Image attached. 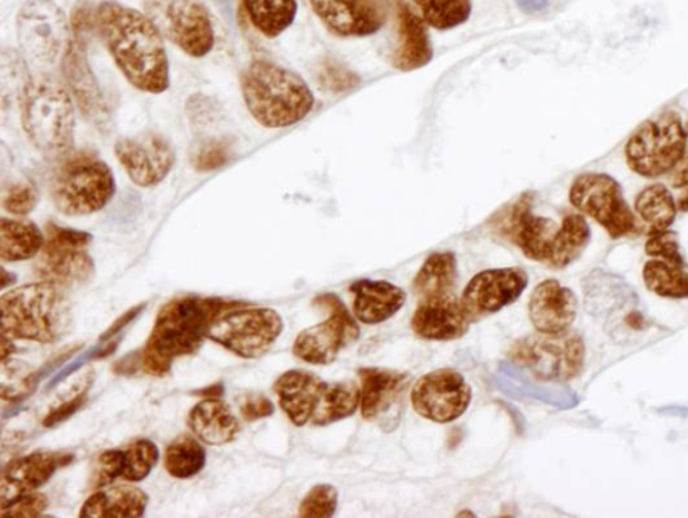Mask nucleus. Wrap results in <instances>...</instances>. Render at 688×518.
Wrapping results in <instances>:
<instances>
[{"label": "nucleus", "mask_w": 688, "mask_h": 518, "mask_svg": "<svg viewBox=\"0 0 688 518\" xmlns=\"http://www.w3.org/2000/svg\"><path fill=\"white\" fill-rule=\"evenodd\" d=\"M242 90L253 119L271 129L297 125L315 104L314 94L301 76L266 60H255L245 69Z\"/></svg>", "instance_id": "nucleus-3"}, {"label": "nucleus", "mask_w": 688, "mask_h": 518, "mask_svg": "<svg viewBox=\"0 0 688 518\" xmlns=\"http://www.w3.org/2000/svg\"><path fill=\"white\" fill-rule=\"evenodd\" d=\"M586 306L590 314H607L610 319L638 303V296L629 284L610 272L596 270L586 284Z\"/></svg>", "instance_id": "nucleus-29"}, {"label": "nucleus", "mask_w": 688, "mask_h": 518, "mask_svg": "<svg viewBox=\"0 0 688 518\" xmlns=\"http://www.w3.org/2000/svg\"><path fill=\"white\" fill-rule=\"evenodd\" d=\"M160 458L158 446L148 439L136 442L122 449L121 479L128 482H141L151 475Z\"/></svg>", "instance_id": "nucleus-40"}, {"label": "nucleus", "mask_w": 688, "mask_h": 518, "mask_svg": "<svg viewBox=\"0 0 688 518\" xmlns=\"http://www.w3.org/2000/svg\"><path fill=\"white\" fill-rule=\"evenodd\" d=\"M471 320L454 294L420 300L412 316L413 333L427 341H454L469 333Z\"/></svg>", "instance_id": "nucleus-20"}, {"label": "nucleus", "mask_w": 688, "mask_h": 518, "mask_svg": "<svg viewBox=\"0 0 688 518\" xmlns=\"http://www.w3.org/2000/svg\"><path fill=\"white\" fill-rule=\"evenodd\" d=\"M508 358L537 380L563 383L581 373L586 343L570 329L562 333L538 332L512 343Z\"/></svg>", "instance_id": "nucleus-8"}, {"label": "nucleus", "mask_w": 688, "mask_h": 518, "mask_svg": "<svg viewBox=\"0 0 688 518\" xmlns=\"http://www.w3.org/2000/svg\"><path fill=\"white\" fill-rule=\"evenodd\" d=\"M635 213L651 232L670 229L678 216L677 199L664 184L645 187L635 199Z\"/></svg>", "instance_id": "nucleus-33"}, {"label": "nucleus", "mask_w": 688, "mask_h": 518, "mask_svg": "<svg viewBox=\"0 0 688 518\" xmlns=\"http://www.w3.org/2000/svg\"><path fill=\"white\" fill-rule=\"evenodd\" d=\"M284 322L274 309L246 307L220 314L207 334L226 351L245 360L263 358L282 335Z\"/></svg>", "instance_id": "nucleus-10"}, {"label": "nucleus", "mask_w": 688, "mask_h": 518, "mask_svg": "<svg viewBox=\"0 0 688 518\" xmlns=\"http://www.w3.org/2000/svg\"><path fill=\"white\" fill-rule=\"evenodd\" d=\"M328 313V319L303 330L296 336L292 352L298 360L313 365H330L344 348L358 341L361 330L340 297L324 294L315 300Z\"/></svg>", "instance_id": "nucleus-14"}, {"label": "nucleus", "mask_w": 688, "mask_h": 518, "mask_svg": "<svg viewBox=\"0 0 688 518\" xmlns=\"http://www.w3.org/2000/svg\"><path fill=\"white\" fill-rule=\"evenodd\" d=\"M148 497L132 485H116L101 488L83 502L80 517H141L145 516Z\"/></svg>", "instance_id": "nucleus-30"}, {"label": "nucleus", "mask_w": 688, "mask_h": 518, "mask_svg": "<svg viewBox=\"0 0 688 518\" xmlns=\"http://www.w3.org/2000/svg\"><path fill=\"white\" fill-rule=\"evenodd\" d=\"M534 201V193H523L514 203L498 211L491 219V225L499 235L517 245L530 261L550 267L560 237L561 224L535 215Z\"/></svg>", "instance_id": "nucleus-12"}, {"label": "nucleus", "mask_w": 688, "mask_h": 518, "mask_svg": "<svg viewBox=\"0 0 688 518\" xmlns=\"http://www.w3.org/2000/svg\"><path fill=\"white\" fill-rule=\"evenodd\" d=\"M458 516H459V517H466V516H470V517H475V514H472V511H471V510H466V509H465V510H463V511H460V514H459Z\"/></svg>", "instance_id": "nucleus-57"}, {"label": "nucleus", "mask_w": 688, "mask_h": 518, "mask_svg": "<svg viewBox=\"0 0 688 518\" xmlns=\"http://www.w3.org/2000/svg\"><path fill=\"white\" fill-rule=\"evenodd\" d=\"M317 18L337 37H368L384 28L391 0H309Z\"/></svg>", "instance_id": "nucleus-19"}, {"label": "nucleus", "mask_w": 688, "mask_h": 518, "mask_svg": "<svg viewBox=\"0 0 688 518\" xmlns=\"http://www.w3.org/2000/svg\"><path fill=\"white\" fill-rule=\"evenodd\" d=\"M327 385L320 375L295 369L277 379L274 391L278 404L291 422L296 427H303L313 420Z\"/></svg>", "instance_id": "nucleus-24"}, {"label": "nucleus", "mask_w": 688, "mask_h": 518, "mask_svg": "<svg viewBox=\"0 0 688 518\" xmlns=\"http://www.w3.org/2000/svg\"><path fill=\"white\" fill-rule=\"evenodd\" d=\"M142 307L145 306H138L127 311V313L122 315L120 320L114 323L112 328H110L108 332L101 336V339L106 340L110 335L118 334L122 328L127 326L128 323L131 322L135 316L140 313Z\"/></svg>", "instance_id": "nucleus-53"}, {"label": "nucleus", "mask_w": 688, "mask_h": 518, "mask_svg": "<svg viewBox=\"0 0 688 518\" xmlns=\"http://www.w3.org/2000/svg\"><path fill=\"white\" fill-rule=\"evenodd\" d=\"M528 286L529 275L522 268L485 270L472 277L460 300L471 322H476L515 303Z\"/></svg>", "instance_id": "nucleus-17"}, {"label": "nucleus", "mask_w": 688, "mask_h": 518, "mask_svg": "<svg viewBox=\"0 0 688 518\" xmlns=\"http://www.w3.org/2000/svg\"><path fill=\"white\" fill-rule=\"evenodd\" d=\"M116 184L110 167L87 152L65 154L51 177V199L67 216H88L106 207Z\"/></svg>", "instance_id": "nucleus-6"}, {"label": "nucleus", "mask_w": 688, "mask_h": 518, "mask_svg": "<svg viewBox=\"0 0 688 518\" xmlns=\"http://www.w3.org/2000/svg\"><path fill=\"white\" fill-rule=\"evenodd\" d=\"M688 134L680 115L665 111L646 120L629 136L626 162L641 178L668 176L687 155Z\"/></svg>", "instance_id": "nucleus-7"}, {"label": "nucleus", "mask_w": 688, "mask_h": 518, "mask_svg": "<svg viewBox=\"0 0 688 518\" xmlns=\"http://www.w3.org/2000/svg\"><path fill=\"white\" fill-rule=\"evenodd\" d=\"M122 449L102 451L96 461L94 487L106 488L121 478Z\"/></svg>", "instance_id": "nucleus-46"}, {"label": "nucleus", "mask_w": 688, "mask_h": 518, "mask_svg": "<svg viewBox=\"0 0 688 518\" xmlns=\"http://www.w3.org/2000/svg\"><path fill=\"white\" fill-rule=\"evenodd\" d=\"M671 185L675 190H679L677 201L678 211L688 212V154L671 173Z\"/></svg>", "instance_id": "nucleus-52"}, {"label": "nucleus", "mask_w": 688, "mask_h": 518, "mask_svg": "<svg viewBox=\"0 0 688 518\" xmlns=\"http://www.w3.org/2000/svg\"><path fill=\"white\" fill-rule=\"evenodd\" d=\"M71 26H73V40L87 47L89 37L96 29V10L90 9L88 3L77 6L71 17Z\"/></svg>", "instance_id": "nucleus-49"}, {"label": "nucleus", "mask_w": 688, "mask_h": 518, "mask_svg": "<svg viewBox=\"0 0 688 518\" xmlns=\"http://www.w3.org/2000/svg\"><path fill=\"white\" fill-rule=\"evenodd\" d=\"M194 437L209 446L232 443L242 430L235 412L224 400L204 399L193 407L187 417Z\"/></svg>", "instance_id": "nucleus-27"}, {"label": "nucleus", "mask_w": 688, "mask_h": 518, "mask_svg": "<svg viewBox=\"0 0 688 518\" xmlns=\"http://www.w3.org/2000/svg\"><path fill=\"white\" fill-rule=\"evenodd\" d=\"M116 158L128 177L140 187H154L165 180L175 164L170 140L158 133H142L122 138L115 145Z\"/></svg>", "instance_id": "nucleus-18"}, {"label": "nucleus", "mask_w": 688, "mask_h": 518, "mask_svg": "<svg viewBox=\"0 0 688 518\" xmlns=\"http://www.w3.org/2000/svg\"><path fill=\"white\" fill-rule=\"evenodd\" d=\"M414 411L431 422L446 424L462 418L472 401L464 375L453 369H438L420 378L412 393Z\"/></svg>", "instance_id": "nucleus-16"}, {"label": "nucleus", "mask_w": 688, "mask_h": 518, "mask_svg": "<svg viewBox=\"0 0 688 518\" xmlns=\"http://www.w3.org/2000/svg\"><path fill=\"white\" fill-rule=\"evenodd\" d=\"M590 240H592V231H590L586 216L580 215V213H570V215L564 216L550 267L556 270L569 267L583 254Z\"/></svg>", "instance_id": "nucleus-36"}, {"label": "nucleus", "mask_w": 688, "mask_h": 518, "mask_svg": "<svg viewBox=\"0 0 688 518\" xmlns=\"http://www.w3.org/2000/svg\"><path fill=\"white\" fill-rule=\"evenodd\" d=\"M92 235L49 223L37 263V275L56 286L75 287L86 284L95 275V263L88 254Z\"/></svg>", "instance_id": "nucleus-11"}, {"label": "nucleus", "mask_w": 688, "mask_h": 518, "mask_svg": "<svg viewBox=\"0 0 688 518\" xmlns=\"http://www.w3.org/2000/svg\"><path fill=\"white\" fill-rule=\"evenodd\" d=\"M340 502V493L328 483L315 485L313 489L305 495L304 500L298 508L301 517H333Z\"/></svg>", "instance_id": "nucleus-42"}, {"label": "nucleus", "mask_w": 688, "mask_h": 518, "mask_svg": "<svg viewBox=\"0 0 688 518\" xmlns=\"http://www.w3.org/2000/svg\"><path fill=\"white\" fill-rule=\"evenodd\" d=\"M645 250L649 257L685 268L686 262L680 252L678 235L670 229L649 233Z\"/></svg>", "instance_id": "nucleus-43"}, {"label": "nucleus", "mask_w": 688, "mask_h": 518, "mask_svg": "<svg viewBox=\"0 0 688 518\" xmlns=\"http://www.w3.org/2000/svg\"><path fill=\"white\" fill-rule=\"evenodd\" d=\"M361 405V390L354 383L327 385L314 413L313 424L330 426L353 417Z\"/></svg>", "instance_id": "nucleus-35"}, {"label": "nucleus", "mask_w": 688, "mask_h": 518, "mask_svg": "<svg viewBox=\"0 0 688 518\" xmlns=\"http://www.w3.org/2000/svg\"><path fill=\"white\" fill-rule=\"evenodd\" d=\"M206 459L205 447L197 437L180 436L167 446L164 462L168 475L188 479L204 470Z\"/></svg>", "instance_id": "nucleus-37"}, {"label": "nucleus", "mask_w": 688, "mask_h": 518, "mask_svg": "<svg viewBox=\"0 0 688 518\" xmlns=\"http://www.w3.org/2000/svg\"><path fill=\"white\" fill-rule=\"evenodd\" d=\"M397 12L399 47L393 56V67L400 72H413L433 60L434 51L423 17L415 14L405 0H395Z\"/></svg>", "instance_id": "nucleus-25"}, {"label": "nucleus", "mask_w": 688, "mask_h": 518, "mask_svg": "<svg viewBox=\"0 0 688 518\" xmlns=\"http://www.w3.org/2000/svg\"><path fill=\"white\" fill-rule=\"evenodd\" d=\"M153 21L161 35L187 56L203 58L214 48V29L209 12L198 0H158Z\"/></svg>", "instance_id": "nucleus-15"}, {"label": "nucleus", "mask_w": 688, "mask_h": 518, "mask_svg": "<svg viewBox=\"0 0 688 518\" xmlns=\"http://www.w3.org/2000/svg\"><path fill=\"white\" fill-rule=\"evenodd\" d=\"M65 80L73 94L83 116L96 125L107 121L108 108L99 82L90 69L86 45L71 40L62 58Z\"/></svg>", "instance_id": "nucleus-23"}, {"label": "nucleus", "mask_w": 688, "mask_h": 518, "mask_svg": "<svg viewBox=\"0 0 688 518\" xmlns=\"http://www.w3.org/2000/svg\"><path fill=\"white\" fill-rule=\"evenodd\" d=\"M642 281L651 293L668 300H688V272L664 261H649L642 268Z\"/></svg>", "instance_id": "nucleus-38"}, {"label": "nucleus", "mask_w": 688, "mask_h": 518, "mask_svg": "<svg viewBox=\"0 0 688 518\" xmlns=\"http://www.w3.org/2000/svg\"><path fill=\"white\" fill-rule=\"evenodd\" d=\"M431 28L446 31L459 28L472 14V0H413Z\"/></svg>", "instance_id": "nucleus-39"}, {"label": "nucleus", "mask_w": 688, "mask_h": 518, "mask_svg": "<svg viewBox=\"0 0 688 518\" xmlns=\"http://www.w3.org/2000/svg\"><path fill=\"white\" fill-rule=\"evenodd\" d=\"M239 413L246 422H257L275 413V405L263 393H246L239 399Z\"/></svg>", "instance_id": "nucleus-47"}, {"label": "nucleus", "mask_w": 688, "mask_h": 518, "mask_svg": "<svg viewBox=\"0 0 688 518\" xmlns=\"http://www.w3.org/2000/svg\"><path fill=\"white\" fill-rule=\"evenodd\" d=\"M321 80L330 90L343 92L358 86L360 77L340 65L328 62L322 69Z\"/></svg>", "instance_id": "nucleus-48"}, {"label": "nucleus", "mask_w": 688, "mask_h": 518, "mask_svg": "<svg viewBox=\"0 0 688 518\" xmlns=\"http://www.w3.org/2000/svg\"><path fill=\"white\" fill-rule=\"evenodd\" d=\"M49 507L48 497L41 493H24L0 507L2 517H40Z\"/></svg>", "instance_id": "nucleus-45"}, {"label": "nucleus", "mask_w": 688, "mask_h": 518, "mask_svg": "<svg viewBox=\"0 0 688 518\" xmlns=\"http://www.w3.org/2000/svg\"><path fill=\"white\" fill-rule=\"evenodd\" d=\"M16 352L14 343L8 336L2 335V361L8 360Z\"/></svg>", "instance_id": "nucleus-55"}, {"label": "nucleus", "mask_w": 688, "mask_h": 518, "mask_svg": "<svg viewBox=\"0 0 688 518\" xmlns=\"http://www.w3.org/2000/svg\"><path fill=\"white\" fill-rule=\"evenodd\" d=\"M233 144L227 138H207L194 145L190 154L191 165L200 173L218 170L229 164Z\"/></svg>", "instance_id": "nucleus-41"}, {"label": "nucleus", "mask_w": 688, "mask_h": 518, "mask_svg": "<svg viewBox=\"0 0 688 518\" xmlns=\"http://www.w3.org/2000/svg\"><path fill=\"white\" fill-rule=\"evenodd\" d=\"M87 398L88 390L81 391L75 394V397H71L69 400L63 401V403L53 408V410L48 413V417L43 419V426L50 429V427L65 422V420H68L71 414H75L80 410L83 403H86Z\"/></svg>", "instance_id": "nucleus-50"}, {"label": "nucleus", "mask_w": 688, "mask_h": 518, "mask_svg": "<svg viewBox=\"0 0 688 518\" xmlns=\"http://www.w3.org/2000/svg\"><path fill=\"white\" fill-rule=\"evenodd\" d=\"M242 306L243 303L200 296H184L167 302L159 310L140 353L142 371L164 378L170 373L175 361L199 351L213 322L220 314Z\"/></svg>", "instance_id": "nucleus-2"}, {"label": "nucleus", "mask_w": 688, "mask_h": 518, "mask_svg": "<svg viewBox=\"0 0 688 518\" xmlns=\"http://www.w3.org/2000/svg\"><path fill=\"white\" fill-rule=\"evenodd\" d=\"M197 394H200V397L205 399H218L220 394H223V385L209 387L206 391L197 392Z\"/></svg>", "instance_id": "nucleus-56"}, {"label": "nucleus", "mask_w": 688, "mask_h": 518, "mask_svg": "<svg viewBox=\"0 0 688 518\" xmlns=\"http://www.w3.org/2000/svg\"><path fill=\"white\" fill-rule=\"evenodd\" d=\"M71 461L73 457L55 451H35L14 459L3 470L2 505L40 489Z\"/></svg>", "instance_id": "nucleus-21"}, {"label": "nucleus", "mask_w": 688, "mask_h": 518, "mask_svg": "<svg viewBox=\"0 0 688 518\" xmlns=\"http://www.w3.org/2000/svg\"><path fill=\"white\" fill-rule=\"evenodd\" d=\"M18 42L38 67H51L71 42L67 16L53 0H28L17 17Z\"/></svg>", "instance_id": "nucleus-13"}, {"label": "nucleus", "mask_w": 688, "mask_h": 518, "mask_svg": "<svg viewBox=\"0 0 688 518\" xmlns=\"http://www.w3.org/2000/svg\"><path fill=\"white\" fill-rule=\"evenodd\" d=\"M569 201L581 215L602 226L610 238L638 236L641 231L638 217L627 203L625 190L608 174H581L570 186Z\"/></svg>", "instance_id": "nucleus-9"}, {"label": "nucleus", "mask_w": 688, "mask_h": 518, "mask_svg": "<svg viewBox=\"0 0 688 518\" xmlns=\"http://www.w3.org/2000/svg\"><path fill=\"white\" fill-rule=\"evenodd\" d=\"M45 235L35 223L2 218L0 222V258L4 263L30 261L42 251Z\"/></svg>", "instance_id": "nucleus-31"}, {"label": "nucleus", "mask_w": 688, "mask_h": 518, "mask_svg": "<svg viewBox=\"0 0 688 518\" xmlns=\"http://www.w3.org/2000/svg\"><path fill=\"white\" fill-rule=\"evenodd\" d=\"M63 289L53 283L26 284L0 297L2 335L12 341L55 343L68 335L73 322Z\"/></svg>", "instance_id": "nucleus-4"}, {"label": "nucleus", "mask_w": 688, "mask_h": 518, "mask_svg": "<svg viewBox=\"0 0 688 518\" xmlns=\"http://www.w3.org/2000/svg\"><path fill=\"white\" fill-rule=\"evenodd\" d=\"M458 258L453 252L432 254L415 275L412 287L420 297L454 294L458 282Z\"/></svg>", "instance_id": "nucleus-32"}, {"label": "nucleus", "mask_w": 688, "mask_h": 518, "mask_svg": "<svg viewBox=\"0 0 688 518\" xmlns=\"http://www.w3.org/2000/svg\"><path fill=\"white\" fill-rule=\"evenodd\" d=\"M360 379L361 412L368 422L387 412L407 384L406 374L380 368L361 369Z\"/></svg>", "instance_id": "nucleus-28"}, {"label": "nucleus", "mask_w": 688, "mask_h": 518, "mask_svg": "<svg viewBox=\"0 0 688 518\" xmlns=\"http://www.w3.org/2000/svg\"><path fill=\"white\" fill-rule=\"evenodd\" d=\"M246 14L266 38H277L297 16L296 0H243Z\"/></svg>", "instance_id": "nucleus-34"}, {"label": "nucleus", "mask_w": 688, "mask_h": 518, "mask_svg": "<svg viewBox=\"0 0 688 518\" xmlns=\"http://www.w3.org/2000/svg\"><path fill=\"white\" fill-rule=\"evenodd\" d=\"M354 295L355 319L365 325H380L405 306L406 293L386 281L360 280L350 286Z\"/></svg>", "instance_id": "nucleus-26"}, {"label": "nucleus", "mask_w": 688, "mask_h": 518, "mask_svg": "<svg viewBox=\"0 0 688 518\" xmlns=\"http://www.w3.org/2000/svg\"><path fill=\"white\" fill-rule=\"evenodd\" d=\"M579 313V300L556 280L543 281L532 291L529 316L532 326L541 333L567 332Z\"/></svg>", "instance_id": "nucleus-22"}, {"label": "nucleus", "mask_w": 688, "mask_h": 518, "mask_svg": "<svg viewBox=\"0 0 688 518\" xmlns=\"http://www.w3.org/2000/svg\"><path fill=\"white\" fill-rule=\"evenodd\" d=\"M22 125L31 144L47 155H65L75 140V107L60 84L31 80L21 97Z\"/></svg>", "instance_id": "nucleus-5"}, {"label": "nucleus", "mask_w": 688, "mask_h": 518, "mask_svg": "<svg viewBox=\"0 0 688 518\" xmlns=\"http://www.w3.org/2000/svg\"><path fill=\"white\" fill-rule=\"evenodd\" d=\"M96 30L120 72L141 92L159 95L170 87L164 38L151 18L106 0L96 9Z\"/></svg>", "instance_id": "nucleus-1"}, {"label": "nucleus", "mask_w": 688, "mask_h": 518, "mask_svg": "<svg viewBox=\"0 0 688 518\" xmlns=\"http://www.w3.org/2000/svg\"><path fill=\"white\" fill-rule=\"evenodd\" d=\"M37 187L32 184H16L9 187L3 196L4 211L14 216H26L36 209L38 204Z\"/></svg>", "instance_id": "nucleus-44"}, {"label": "nucleus", "mask_w": 688, "mask_h": 518, "mask_svg": "<svg viewBox=\"0 0 688 518\" xmlns=\"http://www.w3.org/2000/svg\"><path fill=\"white\" fill-rule=\"evenodd\" d=\"M187 114L196 125L204 126L206 123H213L217 114L216 102L203 95L193 96L187 102Z\"/></svg>", "instance_id": "nucleus-51"}, {"label": "nucleus", "mask_w": 688, "mask_h": 518, "mask_svg": "<svg viewBox=\"0 0 688 518\" xmlns=\"http://www.w3.org/2000/svg\"><path fill=\"white\" fill-rule=\"evenodd\" d=\"M517 3L525 12H538L547 9L550 0H517Z\"/></svg>", "instance_id": "nucleus-54"}]
</instances>
